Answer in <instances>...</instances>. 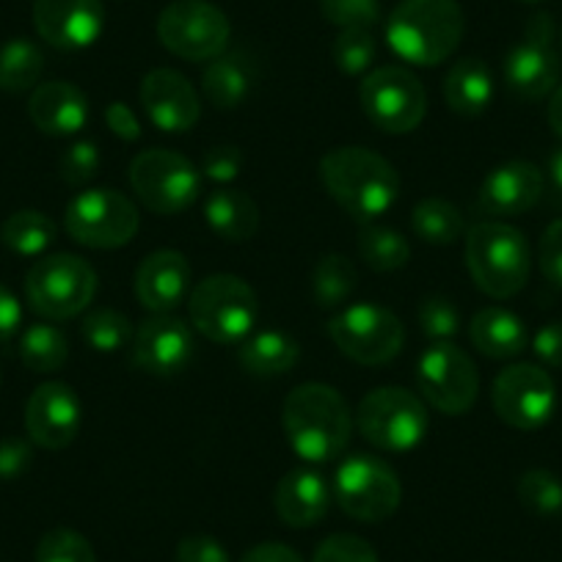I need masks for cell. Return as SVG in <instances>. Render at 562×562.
Returning a JSON list of instances; mask_svg holds the SVG:
<instances>
[{"mask_svg":"<svg viewBox=\"0 0 562 562\" xmlns=\"http://www.w3.org/2000/svg\"><path fill=\"white\" fill-rule=\"evenodd\" d=\"M281 422L295 456L310 463H328L345 452L353 430L350 408L328 383H301L284 400Z\"/></svg>","mask_w":562,"mask_h":562,"instance_id":"1","label":"cell"},{"mask_svg":"<svg viewBox=\"0 0 562 562\" xmlns=\"http://www.w3.org/2000/svg\"><path fill=\"white\" fill-rule=\"evenodd\" d=\"M328 196L356 221H375L394 207L400 177L386 158L364 147H337L321 160Z\"/></svg>","mask_w":562,"mask_h":562,"instance_id":"2","label":"cell"},{"mask_svg":"<svg viewBox=\"0 0 562 562\" xmlns=\"http://www.w3.org/2000/svg\"><path fill=\"white\" fill-rule=\"evenodd\" d=\"M463 29L458 0H400L386 23V42L414 67H439L461 47Z\"/></svg>","mask_w":562,"mask_h":562,"instance_id":"3","label":"cell"},{"mask_svg":"<svg viewBox=\"0 0 562 562\" xmlns=\"http://www.w3.org/2000/svg\"><path fill=\"white\" fill-rule=\"evenodd\" d=\"M467 265L474 284L496 301L521 293L532 270V251L521 229L480 221L467 232Z\"/></svg>","mask_w":562,"mask_h":562,"instance_id":"4","label":"cell"},{"mask_svg":"<svg viewBox=\"0 0 562 562\" xmlns=\"http://www.w3.org/2000/svg\"><path fill=\"white\" fill-rule=\"evenodd\" d=\"M193 328L210 342L240 345L259 321V299L246 279L232 273L207 276L188 295Z\"/></svg>","mask_w":562,"mask_h":562,"instance_id":"5","label":"cell"},{"mask_svg":"<svg viewBox=\"0 0 562 562\" xmlns=\"http://www.w3.org/2000/svg\"><path fill=\"white\" fill-rule=\"evenodd\" d=\"M97 295V273L75 254H50L31 265L25 276V299L47 321L78 317Z\"/></svg>","mask_w":562,"mask_h":562,"instance_id":"6","label":"cell"},{"mask_svg":"<svg viewBox=\"0 0 562 562\" xmlns=\"http://www.w3.org/2000/svg\"><path fill=\"white\" fill-rule=\"evenodd\" d=\"M359 434L386 452H408L428 436V405L403 386H381L367 394L356 411Z\"/></svg>","mask_w":562,"mask_h":562,"instance_id":"7","label":"cell"},{"mask_svg":"<svg viewBox=\"0 0 562 562\" xmlns=\"http://www.w3.org/2000/svg\"><path fill=\"white\" fill-rule=\"evenodd\" d=\"M138 207L113 188H89L67 204L64 229L75 243L97 251L122 248L138 235Z\"/></svg>","mask_w":562,"mask_h":562,"instance_id":"8","label":"cell"},{"mask_svg":"<svg viewBox=\"0 0 562 562\" xmlns=\"http://www.w3.org/2000/svg\"><path fill=\"white\" fill-rule=\"evenodd\" d=\"M328 337L356 364L381 367L403 350L405 326L386 306L353 304L328 321Z\"/></svg>","mask_w":562,"mask_h":562,"instance_id":"9","label":"cell"},{"mask_svg":"<svg viewBox=\"0 0 562 562\" xmlns=\"http://www.w3.org/2000/svg\"><path fill=\"white\" fill-rule=\"evenodd\" d=\"M130 186L147 210L158 215L186 213L202 191L196 166L171 149H147L130 164Z\"/></svg>","mask_w":562,"mask_h":562,"instance_id":"10","label":"cell"},{"mask_svg":"<svg viewBox=\"0 0 562 562\" xmlns=\"http://www.w3.org/2000/svg\"><path fill=\"white\" fill-rule=\"evenodd\" d=\"M334 499L356 521L378 524L397 513L403 502L397 472L375 456H350L334 474Z\"/></svg>","mask_w":562,"mask_h":562,"instance_id":"11","label":"cell"},{"mask_svg":"<svg viewBox=\"0 0 562 562\" xmlns=\"http://www.w3.org/2000/svg\"><path fill=\"white\" fill-rule=\"evenodd\" d=\"M158 40L186 61H213L229 47V18L210 0H175L160 12Z\"/></svg>","mask_w":562,"mask_h":562,"instance_id":"12","label":"cell"},{"mask_svg":"<svg viewBox=\"0 0 562 562\" xmlns=\"http://www.w3.org/2000/svg\"><path fill=\"white\" fill-rule=\"evenodd\" d=\"M361 111L381 133H414L428 111V94L414 72L403 67H378L361 80Z\"/></svg>","mask_w":562,"mask_h":562,"instance_id":"13","label":"cell"},{"mask_svg":"<svg viewBox=\"0 0 562 562\" xmlns=\"http://www.w3.org/2000/svg\"><path fill=\"white\" fill-rule=\"evenodd\" d=\"M422 397L447 416L467 414L480 392V372L472 356L452 342H434L416 367Z\"/></svg>","mask_w":562,"mask_h":562,"instance_id":"14","label":"cell"},{"mask_svg":"<svg viewBox=\"0 0 562 562\" xmlns=\"http://www.w3.org/2000/svg\"><path fill=\"white\" fill-rule=\"evenodd\" d=\"M554 20L535 12L524 29V40L507 53L505 83L518 100H543L560 83V56L554 50Z\"/></svg>","mask_w":562,"mask_h":562,"instance_id":"15","label":"cell"},{"mask_svg":"<svg viewBox=\"0 0 562 562\" xmlns=\"http://www.w3.org/2000/svg\"><path fill=\"white\" fill-rule=\"evenodd\" d=\"M496 416L516 430H538L557 408L554 378L538 364H510L491 389Z\"/></svg>","mask_w":562,"mask_h":562,"instance_id":"16","label":"cell"},{"mask_svg":"<svg viewBox=\"0 0 562 562\" xmlns=\"http://www.w3.org/2000/svg\"><path fill=\"white\" fill-rule=\"evenodd\" d=\"M196 356L193 331L182 317L171 312L147 317L133 334V364L158 378L180 375Z\"/></svg>","mask_w":562,"mask_h":562,"instance_id":"17","label":"cell"},{"mask_svg":"<svg viewBox=\"0 0 562 562\" xmlns=\"http://www.w3.org/2000/svg\"><path fill=\"white\" fill-rule=\"evenodd\" d=\"M83 425V405L69 383L47 381L34 389L25 405V430L31 441L45 450H64L72 445Z\"/></svg>","mask_w":562,"mask_h":562,"instance_id":"18","label":"cell"},{"mask_svg":"<svg viewBox=\"0 0 562 562\" xmlns=\"http://www.w3.org/2000/svg\"><path fill=\"white\" fill-rule=\"evenodd\" d=\"M34 29L56 50H86L105 29L102 0H34Z\"/></svg>","mask_w":562,"mask_h":562,"instance_id":"19","label":"cell"},{"mask_svg":"<svg viewBox=\"0 0 562 562\" xmlns=\"http://www.w3.org/2000/svg\"><path fill=\"white\" fill-rule=\"evenodd\" d=\"M140 105L149 122L164 133H188L202 116L199 94L191 80L177 69H153L140 80Z\"/></svg>","mask_w":562,"mask_h":562,"instance_id":"20","label":"cell"},{"mask_svg":"<svg viewBox=\"0 0 562 562\" xmlns=\"http://www.w3.org/2000/svg\"><path fill=\"white\" fill-rule=\"evenodd\" d=\"M546 191V177L529 160H510V164L496 166L488 171V177L480 186L477 204L485 215L494 218H513L543 199Z\"/></svg>","mask_w":562,"mask_h":562,"instance_id":"21","label":"cell"},{"mask_svg":"<svg viewBox=\"0 0 562 562\" xmlns=\"http://www.w3.org/2000/svg\"><path fill=\"white\" fill-rule=\"evenodd\" d=\"M191 262L175 248H160L149 254L135 270V295L140 306L160 315L175 312L191 295Z\"/></svg>","mask_w":562,"mask_h":562,"instance_id":"22","label":"cell"},{"mask_svg":"<svg viewBox=\"0 0 562 562\" xmlns=\"http://www.w3.org/2000/svg\"><path fill=\"white\" fill-rule=\"evenodd\" d=\"M331 485L315 469H293L276 485V513L288 527L304 529L323 521L331 507Z\"/></svg>","mask_w":562,"mask_h":562,"instance_id":"23","label":"cell"},{"mask_svg":"<svg viewBox=\"0 0 562 562\" xmlns=\"http://www.w3.org/2000/svg\"><path fill=\"white\" fill-rule=\"evenodd\" d=\"M29 116L36 130L47 135H75L89 119V100L69 80H47L34 89Z\"/></svg>","mask_w":562,"mask_h":562,"instance_id":"24","label":"cell"},{"mask_svg":"<svg viewBox=\"0 0 562 562\" xmlns=\"http://www.w3.org/2000/svg\"><path fill=\"white\" fill-rule=\"evenodd\" d=\"M254 86H257V64L243 50H224L218 58L207 64L202 75L204 97L218 111L240 108L254 91Z\"/></svg>","mask_w":562,"mask_h":562,"instance_id":"25","label":"cell"},{"mask_svg":"<svg viewBox=\"0 0 562 562\" xmlns=\"http://www.w3.org/2000/svg\"><path fill=\"white\" fill-rule=\"evenodd\" d=\"M469 339L488 359H516L529 342L521 317L502 306L480 310L469 323Z\"/></svg>","mask_w":562,"mask_h":562,"instance_id":"26","label":"cell"},{"mask_svg":"<svg viewBox=\"0 0 562 562\" xmlns=\"http://www.w3.org/2000/svg\"><path fill=\"white\" fill-rule=\"evenodd\" d=\"M445 100L461 116H480L494 100V75L483 58L467 56L450 67L445 78Z\"/></svg>","mask_w":562,"mask_h":562,"instance_id":"27","label":"cell"},{"mask_svg":"<svg viewBox=\"0 0 562 562\" xmlns=\"http://www.w3.org/2000/svg\"><path fill=\"white\" fill-rule=\"evenodd\" d=\"M204 221L226 243H246L259 229V207L243 191L221 188L204 202Z\"/></svg>","mask_w":562,"mask_h":562,"instance_id":"28","label":"cell"},{"mask_svg":"<svg viewBox=\"0 0 562 562\" xmlns=\"http://www.w3.org/2000/svg\"><path fill=\"white\" fill-rule=\"evenodd\" d=\"M299 342L284 331H259L243 339L237 348V359L248 375L273 378L284 375L299 364Z\"/></svg>","mask_w":562,"mask_h":562,"instance_id":"29","label":"cell"},{"mask_svg":"<svg viewBox=\"0 0 562 562\" xmlns=\"http://www.w3.org/2000/svg\"><path fill=\"white\" fill-rule=\"evenodd\" d=\"M411 229L428 246H452L461 240L467 224H463V213L452 202L441 196L422 199L411 213Z\"/></svg>","mask_w":562,"mask_h":562,"instance_id":"30","label":"cell"},{"mask_svg":"<svg viewBox=\"0 0 562 562\" xmlns=\"http://www.w3.org/2000/svg\"><path fill=\"white\" fill-rule=\"evenodd\" d=\"M45 72V56L29 40H12L0 47V89L9 94H23L40 86Z\"/></svg>","mask_w":562,"mask_h":562,"instance_id":"31","label":"cell"},{"mask_svg":"<svg viewBox=\"0 0 562 562\" xmlns=\"http://www.w3.org/2000/svg\"><path fill=\"white\" fill-rule=\"evenodd\" d=\"M20 359L29 370L42 372V375L58 372L69 359L67 334L61 328L50 326V323L29 326L20 337Z\"/></svg>","mask_w":562,"mask_h":562,"instance_id":"32","label":"cell"},{"mask_svg":"<svg viewBox=\"0 0 562 562\" xmlns=\"http://www.w3.org/2000/svg\"><path fill=\"white\" fill-rule=\"evenodd\" d=\"M0 237L20 257H42L56 240V224L40 210H20L9 215Z\"/></svg>","mask_w":562,"mask_h":562,"instance_id":"33","label":"cell"},{"mask_svg":"<svg viewBox=\"0 0 562 562\" xmlns=\"http://www.w3.org/2000/svg\"><path fill=\"white\" fill-rule=\"evenodd\" d=\"M359 284L356 265L345 254H326L312 276V295L323 310H337L353 295Z\"/></svg>","mask_w":562,"mask_h":562,"instance_id":"34","label":"cell"},{"mask_svg":"<svg viewBox=\"0 0 562 562\" xmlns=\"http://www.w3.org/2000/svg\"><path fill=\"white\" fill-rule=\"evenodd\" d=\"M359 254L378 273H392L408 265L411 243L389 226H364L359 232Z\"/></svg>","mask_w":562,"mask_h":562,"instance_id":"35","label":"cell"},{"mask_svg":"<svg viewBox=\"0 0 562 562\" xmlns=\"http://www.w3.org/2000/svg\"><path fill=\"white\" fill-rule=\"evenodd\" d=\"M80 334L97 353H119L133 342V323L116 310H94L83 317Z\"/></svg>","mask_w":562,"mask_h":562,"instance_id":"36","label":"cell"},{"mask_svg":"<svg viewBox=\"0 0 562 562\" xmlns=\"http://www.w3.org/2000/svg\"><path fill=\"white\" fill-rule=\"evenodd\" d=\"M518 502L535 516L562 513V483L549 469H529L518 480Z\"/></svg>","mask_w":562,"mask_h":562,"instance_id":"37","label":"cell"},{"mask_svg":"<svg viewBox=\"0 0 562 562\" xmlns=\"http://www.w3.org/2000/svg\"><path fill=\"white\" fill-rule=\"evenodd\" d=\"M375 40L370 31H339V36L331 45L334 64L342 75H364L370 72L375 61Z\"/></svg>","mask_w":562,"mask_h":562,"instance_id":"38","label":"cell"},{"mask_svg":"<svg viewBox=\"0 0 562 562\" xmlns=\"http://www.w3.org/2000/svg\"><path fill=\"white\" fill-rule=\"evenodd\" d=\"M36 562H97V557L83 535L75 532V529L58 527L40 538Z\"/></svg>","mask_w":562,"mask_h":562,"instance_id":"39","label":"cell"},{"mask_svg":"<svg viewBox=\"0 0 562 562\" xmlns=\"http://www.w3.org/2000/svg\"><path fill=\"white\" fill-rule=\"evenodd\" d=\"M321 12L339 31H370L381 20V0H321Z\"/></svg>","mask_w":562,"mask_h":562,"instance_id":"40","label":"cell"},{"mask_svg":"<svg viewBox=\"0 0 562 562\" xmlns=\"http://www.w3.org/2000/svg\"><path fill=\"white\" fill-rule=\"evenodd\" d=\"M419 328L434 342H450L461 331V312L445 295H430L419 306Z\"/></svg>","mask_w":562,"mask_h":562,"instance_id":"41","label":"cell"},{"mask_svg":"<svg viewBox=\"0 0 562 562\" xmlns=\"http://www.w3.org/2000/svg\"><path fill=\"white\" fill-rule=\"evenodd\" d=\"M97 171H100V149H97L94 140H75L64 149L61 160H58V175L72 188L89 186Z\"/></svg>","mask_w":562,"mask_h":562,"instance_id":"42","label":"cell"},{"mask_svg":"<svg viewBox=\"0 0 562 562\" xmlns=\"http://www.w3.org/2000/svg\"><path fill=\"white\" fill-rule=\"evenodd\" d=\"M312 562H378V554L359 535L337 532L317 546Z\"/></svg>","mask_w":562,"mask_h":562,"instance_id":"43","label":"cell"},{"mask_svg":"<svg viewBox=\"0 0 562 562\" xmlns=\"http://www.w3.org/2000/svg\"><path fill=\"white\" fill-rule=\"evenodd\" d=\"M538 265L540 270H543L546 279H549L557 290H562V218L549 224V229L540 237Z\"/></svg>","mask_w":562,"mask_h":562,"instance_id":"44","label":"cell"},{"mask_svg":"<svg viewBox=\"0 0 562 562\" xmlns=\"http://www.w3.org/2000/svg\"><path fill=\"white\" fill-rule=\"evenodd\" d=\"M240 169H243L240 149L229 147V144H224V147H213L207 155H204V164H202L204 177L213 182H221V186L235 180V177L240 175Z\"/></svg>","mask_w":562,"mask_h":562,"instance_id":"45","label":"cell"},{"mask_svg":"<svg viewBox=\"0 0 562 562\" xmlns=\"http://www.w3.org/2000/svg\"><path fill=\"white\" fill-rule=\"evenodd\" d=\"M177 562H229V554L210 535H186L177 543Z\"/></svg>","mask_w":562,"mask_h":562,"instance_id":"46","label":"cell"},{"mask_svg":"<svg viewBox=\"0 0 562 562\" xmlns=\"http://www.w3.org/2000/svg\"><path fill=\"white\" fill-rule=\"evenodd\" d=\"M34 461V450L25 439H3L0 441V480H18L29 472Z\"/></svg>","mask_w":562,"mask_h":562,"instance_id":"47","label":"cell"},{"mask_svg":"<svg viewBox=\"0 0 562 562\" xmlns=\"http://www.w3.org/2000/svg\"><path fill=\"white\" fill-rule=\"evenodd\" d=\"M532 350L546 367L560 370L562 367V321H551L535 334Z\"/></svg>","mask_w":562,"mask_h":562,"instance_id":"48","label":"cell"},{"mask_svg":"<svg viewBox=\"0 0 562 562\" xmlns=\"http://www.w3.org/2000/svg\"><path fill=\"white\" fill-rule=\"evenodd\" d=\"M105 124L119 140H127V144H133V140L140 138L138 116H135L133 108H127L124 102L116 100L105 108Z\"/></svg>","mask_w":562,"mask_h":562,"instance_id":"49","label":"cell"},{"mask_svg":"<svg viewBox=\"0 0 562 562\" xmlns=\"http://www.w3.org/2000/svg\"><path fill=\"white\" fill-rule=\"evenodd\" d=\"M20 323H23L20 301L14 299L12 290L0 284V342H9L20 331Z\"/></svg>","mask_w":562,"mask_h":562,"instance_id":"50","label":"cell"},{"mask_svg":"<svg viewBox=\"0 0 562 562\" xmlns=\"http://www.w3.org/2000/svg\"><path fill=\"white\" fill-rule=\"evenodd\" d=\"M240 562H304L295 549L284 543H259L240 557Z\"/></svg>","mask_w":562,"mask_h":562,"instance_id":"51","label":"cell"},{"mask_svg":"<svg viewBox=\"0 0 562 562\" xmlns=\"http://www.w3.org/2000/svg\"><path fill=\"white\" fill-rule=\"evenodd\" d=\"M549 182L551 191H554L557 204L562 207V147L549 158Z\"/></svg>","mask_w":562,"mask_h":562,"instance_id":"52","label":"cell"},{"mask_svg":"<svg viewBox=\"0 0 562 562\" xmlns=\"http://www.w3.org/2000/svg\"><path fill=\"white\" fill-rule=\"evenodd\" d=\"M549 124L554 130L557 138L562 140V86H557L551 91V100H549Z\"/></svg>","mask_w":562,"mask_h":562,"instance_id":"53","label":"cell"},{"mask_svg":"<svg viewBox=\"0 0 562 562\" xmlns=\"http://www.w3.org/2000/svg\"><path fill=\"white\" fill-rule=\"evenodd\" d=\"M524 3H540V0H524Z\"/></svg>","mask_w":562,"mask_h":562,"instance_id":"54","label":"cell"},{"mask_svg":"<svg viewBox=\"0 0 562 562\" xmlns=\"http://www.w3.org/2000/svg\"><path fill=\"white\" fill-rule=\"evenodd\" d=\"M560 47H562V31H560Z\"/></svg>","mask_w":562,"mask_h":562,"instance_id":"55","label":"cell"}]
</instances>
